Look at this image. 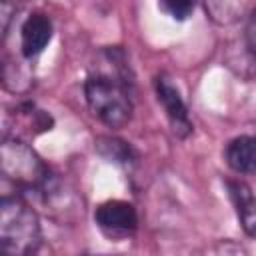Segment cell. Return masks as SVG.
<instances>
[{
	"mask_svg": "<svg viewBox=\"0 0 256 256\" xmlns=\"http://www.w3.org/2000/svg\"><path fill=\"white\" fill-rule=\"evenodd\" d=\"M100 62L84 82V98L90 112L108 128H122L132 118V76L126 54L106 48Z\"/></svg>",
	"mask_w": 256,
	"mask_h": 256,
	"instance_id": "6da1fadb",
	"label": "cell"
},
{
	"mask_svg": "<svg viewBox=\"0 0 256 256\" xmlns=\"http://www.w3.org/2000/svg\"><path fill=\"white\" fill-rule=\"evenodd\" d=\"M2 176L24 192H36L46 200L58 192V180L46 162L22 140L6 138L0 146Z\"/></svg>",
	"mask_w": 256,
	"mask_h": 256,
	"instance_id": "7a4b0ae2",
	"label": "cell"
},
{
	"mask_svg": "<svg viewBox=\"0 0 256 256\" xmlns=\"http://www.w3.org/2000/svg\"><path fill=\"white\" fill-rule=\"evenodd\" d=\"M2 256H30L42 242L38 214L20 198L4 196L0 202Z\"/></svg>",
	"mask_w": 256,
	"mask_h": 256,
	"instance_id": "3957f363",
	"label": "cell"
},
{
	"mask_svg": "<svg viewBox=\"0 0 256 256\" xmlns=\"http://www.w3.org/2000/svg\"><path fill=\"white\" fill-rule=\"evenodd\" d=\"M94 222L102 234L112 240L128 238L138 228V214L136 208L126 200H106L96 206Z\"/></svg>",
	"mask_w": 256,
	"mask_h": 256,
	"instance_id": "277c9868",
	"label": "cell"
},
{
	"mask_svg": "<svg viewBox=\"0 0 256 256\" xmlns=\"http://www.w3.org/2000/svg\"><path fill=\"white\" fill-rule=\"evenodd\" d=\"M154 92H156V100L164 108V114L172 126V132L178 138L190 136L192 134V120H190L188 108L184 104V98H182L178 86H174V82L168 76L160 74L154 78Z\"/></svg>",
	"mask_w": 256,
	"mask_h": 256,
	"instance_id": "5b68a950",
	"label": "cell"
},
{
	"mask_svg": "<svg viewBox=\"0 0 256 256\" xmlns=\"http://www.w3.org/2000/svg\"><path fill=\"white\" fill-rule=\"evenodd\" d=\"M52 20L44 12H32L20 26V50L24 58H36L52 40Z\"/></svg>",
	"mask_w": 256,
	"mask_h": 256,
	"instance_id": "8992f818",
	"label": "cell"
},
{
	"mask_svg": "<svg viewBox=\"0 0 256 256\" xmlns=\"http://www.w3.org/2000/svg\"><path fill=\"white\" fill-rule=\"evenodd\" d=\"M224 160L236 174H256V136L232 138L224 148Z\"/></svg>",
	"mask_w": 256,
	"mask_h": 256,
	"instance_id": "52a82bcc",
	"label": "cell"
},
{
	"mask_svg": "<svg viewBox=\"0 0 256 256\" xmlns=\"http://www.w3.org/2000/svg\"><path fill=\"white\" fill-rule=\"evenodd\" d=\"M226 186L244 232L248 236H256V196L252 188L240 180H228Z\"/></svg>",
	"mask_w": 256,
	"mask_h": 256,
	"instance_id": "ba28073f",
	"label": "cell"
},
{
	"mask_svg": "<svg viewBox=\"0 0 256 256\" xmlns=\"http://www.w3.org/2000/svg\"><path fill=\"white\" fill-rule=\"evenodd\" d=\"M96 150L102 158L108 162L120 164V166H130L138 160V152L130 146V142L114 138V136H100L96 140Z\"/></svg>",
	"mask_w": 256,
	"mask_h": 256,
	"instance_id": "9c48e42d",
	"label": "cell"
},
{
	"mask_svg": "<svg viewBox=\"0 0 256 256\" xmlns=\"http://www.w3.org/2000/svg\"><path fill=\"white\" fill-rule=\"evenodd\" d=\"M206 14H210V18L218 24H228L232 20H236L242 14V4H234V2H208L204 4Z\"/></svg>",
	"mask_w": 256,
	"mask_h": 256,
	"instance_id": "30bf717a",
	"label": "cell"
},
{
	"mask_svg": "<svg viewBox=\"0 0 256 256\" xmlns=\"http://www.w3.org/2000/svg\"><path fill=\"white\" fill-rule=\"evenodd\" d=\"M158 8H160L162 12H166L170 18L182 22V20H186V18L192 14L194 4H192V2H186V0H170V2H160Z\"/></svg>",
	"mask_w": 256,
	"mask_h": 256,
	"instance_id": "8fae6325",
	"label": "cell"
},
{
	"mask_svg": "<svg viewBox=\"0 0 256 256\" xmlns=\"http://www.w3.org/2000/svg\"><path fill=\"white\" fill-rule=\"evenodd\" d=\"M244 36H246V46H248L250 54L256 58V8H254V10L248 14V18H246Z\"/></svg>",
	"mask_w": 256,
	"mask_h": 256,
	"instance_id": "7c38bea8",
	"label": "cell"
},
{
	"mask_svg": "<svg viewBox=\"0 0 256 256\" xmlns=\"http://www.w3.org/2000/svg\"><path fill=\"white\" fill-rule=\"evenodd\" d=\"M16 10V6L14 4H8V2H4L2 6H0V16H2V32L6 34V30H8V22H10V14Z\"/></svg>",
	"mask_w": 256,
	"mask_h": 256,
	"instance_id": "4fadbf2b",
	"label": "cell"
},
{
	"mask_svg": "<svg viewBox=\"0 0 256 256\" xmlns=\"http://www.w3.org/2000/svg\"><path fill=\"white\" fill-rule=\"evenodd\" d=\"M86 256H90V254H86Z\"/></svg>",
	"mask_w": 256,
	"mask_h": 256,
	"instance_id": "5bb4252c",
	"label": "cell"
}]
</instances>
